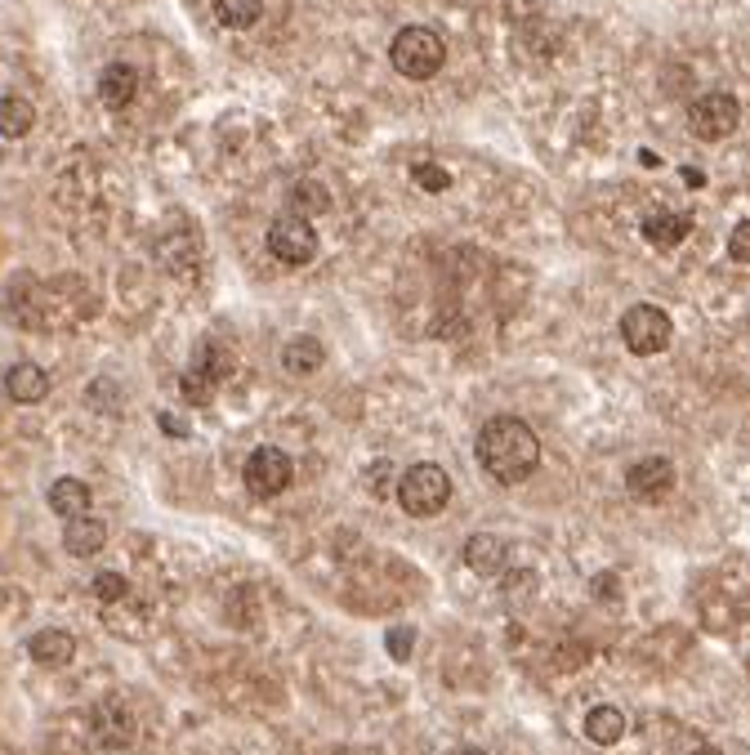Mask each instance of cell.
<instances>
[{"mask_svg":"<svg viewBox=\"0 0 750 755\" xmlns=\"http://www.w3.org/2000/svg\"><path fill=\"white\" fill-rule=\"evenodd\" d=\"M384 648H389L393 662H411V648H416V626H389Z\"/></svg>","mask_w":750,"mask_h":755,"instance_id":"25","label":"cell"},{"mask_svg":"<svg viewBox=\"0 0 750 755\" xmlns=\"http://www.w3.org/2000/svg\"><path fill=\"white\" fill-rule=\"evenodd\" d=\"M322 362H326V349L317 336H295L282 349V367L291 371V376H313V371H322Z\"/></svg>","mask_w":750,"mask_h":755,"instance_id":"17","label":"cell"},{"mask_svg":"<svg viewBox=\"0 0 750 755\" xmlns=\"http://www.w3.org/2000/svg\"><path fill=\"white\" fill-rule=\"evenodd\" d=\"M728 255H733L737 264H750V219L733 228V237H728Z\"/></svg>","mask_w":750,"mask_h":755,"instance_id":"28","label":"cell"},{"mask_svg":"<svg viewBox=\"0 0 750 755\" xmlns=\"http://www.w3.org/2000/svg\"><path fill=\"white\" fill-rule=\"evenodd\" d=\"M291 202H295V215L313 219V215L331 210V193H326V184H317V179H300V184L291 188Z\"/></svg>","mask_w":750,"mask_h":755,"instance_id":"22","label":"cell"},{"mask_svg":"<svg viewBox=\"0 0 750 755\" xmlns=\"http://www.w3.org/2000/svg\"><path fill=\"white\" fill-rule=\"evenodd\" d=\"M90 590H94V599H99V604H117V599L130 595V581H125L121 572H99V577L90 581Z\"/></svg>","mask_w":750,"mask_h":755,"instance_id":"24","label":"cell"},{"mask_svg":"<svg viewBox=\"0 0 750 755\" xmlns=\"http://www.w3.org/2000/svg\"><path fill=\"white\" fill-rule=\"evenodd\" d=\"M233 367H237V358H233V349H228L219 336H206L197 344V353H192V371H201V376H210L215 385H224L228 376H233Z\"/></svg>","mask_w":750,"mask_h":755,"instance_id":"15","label":"cell"},{"mask_svg":"<svg viewBox=\"0 0 750 755\" xmlns=\"http://www.w3.org/2000/svg\"><path fill=\"white\" fill-rule=\"evenodd\" d=\"M625 711L617 706H590V715H585V738L594 742V747H617L625 738Z\"/></svg>","mask_w":750,"mask_h":755,"instance_id":"16","label":"cell"},{"mask_svg":"<svg viewBox=\"0 0 750 755\" xmlns=\"http://www.w3.org/2000/svg\"><path fill=\"white\" fill-rule=\"evenodd\" d=\"M536 595V572L532 568H518V572H505V599L518 604V599H532Z\"/></svg>","mask_w":750,"mask_h":755,"instance_id":"27","label":"cell"},{"mask_svg":"<svg viewBox=\"0 0 750 755\" xmlns=\"http://www.w3.org/2000/svg\"><path fill=\"white\" fill-rule=\"evenodd\" d=\"M594 595H599V599H617V572H603V577L594 581Z\"/></svg>","mask_w":750,"mask_h":755,"instance_id":"29","label":"cell"},{"mask_svg":"<svg viewBox=\"0 0 750 755\" xmlns=\"http://www.w3.org/2000/svg\"><path fill=\"white\" fill-rule=\"evenodd\" d=\"M45 501H50V510L59 514V519H76V514H90V487L81 479H54Z\"/></svg>","mask_w":750,"mask_h":755,"instance_id":"18","label":"cell"},{"mask_svg":"<svg viewBox=\"0 0 750 755\" xmlns=\"http://www.w3.org/2000/svg\"><path fill=\"white\" fill-rule=\"evenodd\" d=\"M103 546H108V528H103L99 519H90V514H76V519H67L63 550L72 554V559H90V554H99Z\"/></svg>","mask_w":750,"mask_h":755,"instance_id":"14","label":"cell"},{"mask_svg":"<svg viewBox=\"0 0 750 755\" xmlns=\"http://www.w3.org/2000/svg\"><path fill=\"white\" fill-rule=\"evenodd\" d=\"M684 184H692V188H701V184H706V175H701V170H684Z\"/></svg>","mask_w":750,"mask_h":755,"instance_id":"31","label":"cell"},{"mask_svg":"<svg viewBox=\"0 0 750 755\" xmlns=\"http://www.w3.org/2000/svg\"><path fill=\"white\" fill-rule=\"evenodd\" d=\"M688 233H692V219L679 215V210H652V215H643V242L657 246V251L679 246Z\"/></svg>","mask_w":750,"mask_h":755,"instance_id":"12","label":"cell"},{"mask_svg":"<svg viewBox=\"0 0 750 755\" xmlns=\"http://www.w3.org/2000/svg\"><path fill=\"white\" fill-rule=\"evenodd\" d=\"M27 653H32L36 666L59 671V666H67L76 657V639L67 635V630H59V626H45V630H36V635L27 639Z\"/></svg>","mask_w":750,"mask_h":755,"instance_id":"9","label":"cell"},{"mask_svg":"<svg viewBox=\"0 0 750 755\" xmlns=\"http://www.w3.org/2000/svg\"><path fill=\"white\" fill-rule=\"evenodd\" d=\"M688 126H692V135L697 139L719 143V139H728L737 126H742V103H737L728 90H710L688 108Z\"/></svg>","mask_w":750,"mask_h":755,"instance_id":"6","label":"cell"},{"mask_svg":"<svg viewBox=\"0 0 750 755\" xmlns=\"http://www.w3.org/2000/svg\"><path fill=\"white\" fill-rule=\"evenodd\" d=\"M692 755H724L719 747H692Z\"/></svg>","mask_w":750,"mask_h":755,"instance_id":"32","label":"cell"},{"mask_svg":"<svg viewBox=\"0 0 750 755\" xmlns=\"http://www.w3.org/2000/svg\"><path fill=\"white\" fill-rule=\"evenodd\" d=\"M625 492H630L634 501L657 505L661 496L675 492V465H670L666 456H643V461H634L630 470H625Z\"/></svg>","mask_w":750,"mask_h":755,"instance_id":"8","label":"cell"},{"mask_svg":"<svg viewBox=\"0 0 750 755\" xmlns=\"http://www.w3.org/2000/svg\"><path fill=\"white\" fill-rule=\"evenodd\" d=\"M398 501L411 519H434L438 510H447L451 501V474L442 465H411L398 479Z\"/></svg>","mask_w":750,"mask_h":755,"instance_id":"3","label":"cell"},{"mask_svg":"<svg viewBox=\"0 0 750 755\" xmlns=\"http://www.w3.org/2000/svg\"><path fill=\"white\" fill-rule=\"evenodd\" d=\"M389 59L407 81H429V76H438L442 63H447V45H442V36L434 27H402V32L393 36Z\"/></svg>","mask_w":750,"mask_h":755,"instance_id":"2","label":"cell"},{"mask_svg":"<svg viewBox=\"0 0 750 755\" xmlns=\"http://www.w3.org/2000/svg\"><path fill=\"white\" fill-rule=\"evenodd\" d=\"M36 126V108L23 94H0V135L5 139H23Z\"/></svg>","mask_w":750,"mask_h":755,"instance_id":"20","label":"cell"},{"mask_svg":"<svg viewBox=\"0 0 750 755\" xmlns=\"http://www.w3.org/2000/svg\"><path fill=\"white\" fill-rule=\"evenodd\" d=\"M465 563L469 572H478V577H500L509 563V546L496 537V532H478V537L465 541Z\"/></svg>","mask_w":750,"mask_h":755,"instance_id":"10","label":"cell"},{"mask_svg":"<svg viewBox=\"0 0 750 755\" xmlns=\"http://www.w3.org/2000/svg\"><path fill=\"white\" fill-rule=\"evenodd\" d=\"M411 179H416L425 193H447V188H451V175L442 166H434V161H420V166L411 170Z\"/></svg>","mask_w":750,"mask_h":755,"instance_id":"26","label":"cell"},{"mask_svg":"<svg viewBox=\"0 0 750 755\" xmlns=\"http://www.w3.org/2000/svg\"><path fill=\"white\" fill-rule=\"evenodd\" d=\"M478 465L492 474L496 483L514 487L541 465V443L536 429L518 416H492L478 434Z\"/></svg>","mask_w":750,"mask_h":755,"instance_id":"1","label":"cell"},{"mask_svg":"<svg viewBox=\"0 0 750 755\" xmlns=\"http://www.w3.org/2000/svg\"><path fill=\"white\" fill-rule=\"evenodd\" d=\"M215 380L210 376H201V371H184V376H179V394H184V403L188 407H210L215 403Z\"/></svg>","mask_w":750,"mask_h":755,"instance_id":"23","label":"cell"},{"mask_svg":"<svg viewBox=\"0 0 750 755\" xmlns=\"http://www.w3.org/2000/svg\"><path fill=\"white\" fill-rule=\"evenodd\" d=\"M268 255L282 264H291V269H304V264L317 260V228L313 219L304 215H277L273 224H268Z\"/></svg>","mask_w":750,"mask_h":755,"instance_id":"5","label":"cell"},{"mask_svg":"<svg viewBox=\"0 0 750 755\" xmlns=\"http://www.w3.org/2000/svg\"><path fill=\"white\" fill-rule=\"evenodd\" d=\"M134 94H139V72H134L130 63H108V68H103V76H99V99H103V108H112V112L130 108Z\"/></svg>","mask_w":750,"mask_h":755,"instance_id":"13","label":"cell"},{"mask_svg":"<svg viewBox=\"0 0 750 755\" xmlns=\"http://www.w3.org/2000/svg\"><path fill=\"white\" fill-rule=\"evenodd\" d=\"M259 14H264V0H215V18L224 27H233V32L255 27Z\"/></svg>","mask_w":750,"mask_h":755,"instance_id":"21","label":"cell"},{"mask_svg":"<svg viewBox=\"0 0 750 755\" xmlns=\"http://www.w3.org/2000/svg\"><path fill=\"white\" fill-rule=\"evenodd\" d=\"M621 340L630 353H639V358H652V353H666L670 340H675V322H670L666 309H657V304H634V309H625L621 318Z\"/></svg>","mask_w":750,"mask_h":755,"instance_id":"4","label":"cell"},{"mask_svg":"<svg viewBox=\"0 0 750 755\" xmlns=\"http://www.w3.org/2000/svg\"><path fill=\"white\" fill-rule=\"evenodd\" d=\"M157 425L166 429V434H175V438H184V434H188V425H184V420H179V416H170V412H161V416H157Z\"/></svg>","mask_w":750,"mask_h":755,"instance_id":"30","label":"cell"},{"mask_svg":"<svg viewBox=\"0 0 750 755\" xmlns=\"http://www.w3.org/2000/svg\"><path fill=\"white\" fill-rule=\"evenodd\" d=\"M94 715H99V742L103 747H130L134 742V720L121 702H103Z\"/></svg>","mask_w":750,"mask_h":755,"instance_id":"19","label":"cell"},{"mask_svg":"<svg viewBox=\"0 0 750 755\" xmlns=\"http://www.w3.org/2000/svg\"><path fill=\"white\" fill-rule=\"evenodd\" d=\"M451 755H487L483 747H460V751H451Z\"/></svg>","mask_w":750,"mask_h":755,"instance_id":"33","label":"cell"},{"mask_svg":"<svg viewBox=\"0 0 750 755\" xmlns=\"http://www.w3.org/2000/svg\"><path fill=\"white\" fill-rule=\"evenodd\" d=\"M295 479V465L291 456L282 452V447H255L246 461V487L250 496H259V501H268V496H282L286 487Z\"/></svg>","mask_w":750,"mask_h":755,"instance_id":"7","label":"cell"},{"mask_svg":"<svg viewBox=\"0 0 750 755\" xmlns=\"http://www.w3.org/2000/svg\"><path fill=\"white\" fill-rule=\"evenodd\" d=\"M5 394L14 398V403H41V398L50 394V371H45L41 362H14V367L5 371Z\"/></svg>","mask_w":750,"mask_h":755,"instance_id":"11","label":"cell"}]
</instances>
